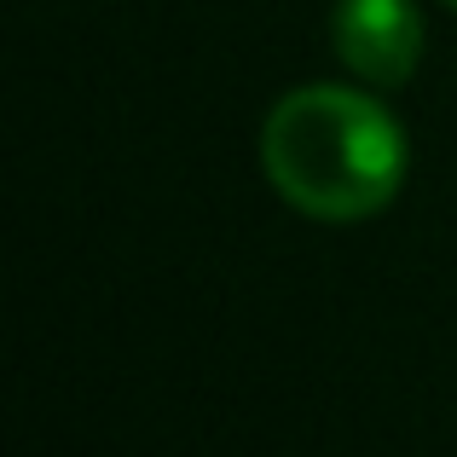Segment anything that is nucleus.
Masks as SVG:
<instances>
[{"label":"nucleus","mask_w":457,"mask_h":457,"mask_svg":"<svg viewBox=\"0 0 457 457\" xmlns=\"http://www.w3.org/2000/svg\"><path fill=\"white\" fill-rule=\"evenodd\" d=\"M261 162L290 209L312 220H365L400 191L405 134L370 93L295 87L261 128Z\"/></svg>","instance_id":"f257e3e1"},{"label":"nucleus","mask_w":457,"mask_h":457,"mask_svg":"<svg viewBox=\"0 0 457 457\" xmlns=\"http://www.w3.org/2000/svg\"><path fill=\"white\" fill-rule=\"evenodd\" d=\"M336 53L370 87H400L423 53L417 0H336Z\"/></svg>","instance_id":"f03ea898"},{"label":"nucleus","mask_w":457,"mask_h":457,"mask_svg":"<svg viewBox=\"0 0 457 457\" xmlns=\"http://www.w3.org/2000/svg\"><path fill=\"white\" fill-rule=\"evenodd\" d=\"M446 6H457V0H446Z\"/></svg>","instance_id":"7ed1b4c3"}]
</instances>
